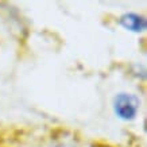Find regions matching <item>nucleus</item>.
Segmentation results:
<instances>
[{
  "label": "nucleus",
  "instance_id": "1",
  "mask_svg": "<svg viewBox=\"0 0 147 147\" xmlns=\"http://www.w3.org/2000/svg\"><path fill=\"white\" fill-rule=\"evenodd\" d=\"M140 101L134 94L120 93L117 94L113 100V109L117 117L121 120H132L138 113Z\"/></svg>",
  "mask_w": 147,
  "mask_h": 147
},
{
  "label": "nucleus",
  "instance_id": "2",
  "mask_svg": "<svg viewBox=\"0 0 147 147\" xmlns=\"http://www.w3.org/2000/svg\"><path fill=\"white\" fill-rule=\"evenodd\" d=\"M121 26L129 30L132 32H142L146 30V19L140 16V15H136V13H124L123 16L119 20Z\"/></svg>",
  "mask_w": 147,
  "mask_h": 147
},
{
  "label": "nucleus",
  "instance_id": "3",
  "mask_svg": "<svg viewBox=\"0 0 147 147\" xmlns=\"http://www.w3.org/2000/svg\"><path fill=\"white\" fill-rule=\"evenodd\" d=\"M93 147H108V146H105V144H93Z\"/></svg>",
  "mask_w": 147,
  "mask_h": 147
}]
</instances>
